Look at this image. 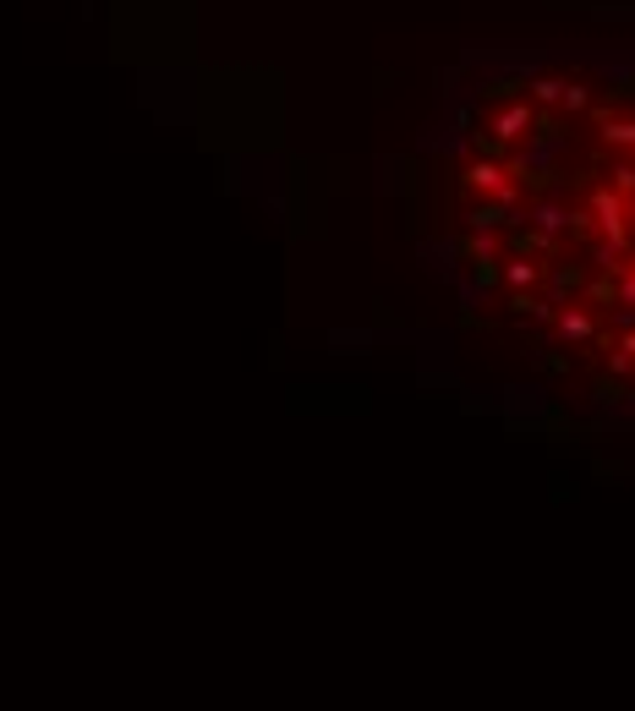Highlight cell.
<instances>
[{
	"label": "cell",
	"mask_w": 635,
	"mask_h": 711,
	"mask_svg": "<svg viewBox=\"0 0 635 711\" xmlns=\"http://www.w3.org/2000/svg\"><path fill=\"white\" fill-rule=\"evenodd\" d=\"M531 121V110H526V104H515V110H504L499 115V126H493V132H499L504 137V143H510V137H521V126Z\"/></svg>",
	"instance_id": "obj_1"
},
{
	"label": "cell",
	"mask_w": 635,
	"mask_h": 711,
	"mask_svg": "<svg viewBox=\"0 0 635 711\" xmlns=\"http://www.w3.org/2000/svg\"><path fill=\"white\" fill-rule=\"evenodd\" d=\"M499 176H504L499 165H471V170H466V181L477 186V192H499V186H504Z\"/></svg>",
	"instance_id": "obj_2"
},
{
	"label": "cell",
	"mask_w": 635,
	"mask_h": 711,
	"mask_svg": "<svg viewBox=\"0 0 635 711\" xmlns=\"http://www.w3.org/2000/svg\"><path fill=\"white\" fill-rule=\"evenodd\" d=\"M471 219V225H477V230H488V225H499V219H504V203H493V208H477V214H466Z\"/></svg>",
	"instance_id": "obj_3"
},
{
	"label": "cell",
	"mask_w": 635,
	"mask_h": 711,
	"mask_svg": "<svg viewBox=\"0 0 635 711\" xmlns=\"http://www.w3.org/2000/svg\"><path fill=\"white\" fill-rule=\"evenodd\" d=\"M564 334H570V340H586V334H592V323H586L581 312H564Z\"/></svg>",
	"instance_id": "obj_4"
},
{
	"label": "cell",
	"mask_w": 635,
	"mask_h": 711,
	"mask_svg": "<svg viewBox=\"0 0 635 711\" xmlns=\"http://www.w3.org/2000/svg\"><path fill=\"white\" fill-rule=\"evenodd\" d=\"M531 88H537V99H564V83H553V77H537V83H531Z\"/></svg>",
	"instance_id": "obj_5"
},
{
	"label": "cell",
	"mask_w": 635,
	"mask_h": 711,
	"mask_svg": "<svg viewBox=\"0 0 635 711\" xmlns=\"http://www.w3.org/2000/svg\"><path fill=\"white\" fill-rule=\"evenodd\" d=\"M537 225H542V230H559L564 214H559V208H537Z\"/></svg>",
	"instance_id": "obj_6"
},
{
	"label": "cell",
	"mask_w": 635,
	"mask_h": 711,
	"mask_svg": "<svg viewBox=\"0 0 635 711\" xmlns=\"http://www.w3.org/2000/svg\"><path fill=\"white\" fill-rule=\"evenodd\" d=\"M592 301H619V290L608 279H592Z\"/></svg>",
	"instance_id": "obj_7"
},
{
	"label": "cell",
	"mask_w": 635,
	"mask_h": 711,
	"mask_svg": "<svg viewBox=\"0 0 635 711\" xmlns=\"http://www.w3.org/2000/svg\"><path fill=\"white\" fill-rule=\"evenodd\" d=\"M531 279H537V274H531V263H510V285H531Z\"/></svg>",
	"instance_id": "obj_8"
}]
</instances>
